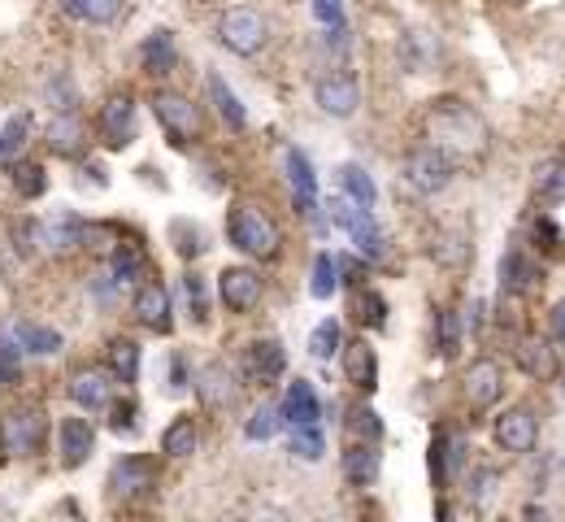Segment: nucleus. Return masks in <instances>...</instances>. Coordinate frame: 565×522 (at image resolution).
I'll use <instances>...</instances> for the list:
<instances>
[{
    "label": "nucleus",
    "mask_w": 565,
    "mask_h": 522,
    "mask_svg": "<svg viewBox=\"0 0 565 522\" xmlns=\"http://www.w3.org/2000/svg\"><path fill=\"white\" fill-rule=\"evenodd\" d=\"M423 127H426V145L444 149L452 161H475V157H483L488 145H492V131H488L483 114H479L475 105L457 100V96L435 100V105L426 109Z\"/></svg>",
    "instance_id": "1"
},
{
    "label": "nucleus",
    "mask_w": 565,
    "mask_h": 522,
    "mask_svg": "<svg viewBox=\"0 0 565 522\" xmlns=\"http://www.w3.org/2000/svg\"><path fill=\"white\" fill-rule=\"evenodd\" d=\"M226 239H231V248H239L253 262H275L282 248L279 226L270 223V214L253 201H235L226 210Z\"/></svg>",
    "instance_id": "2"
},
{
    "label": "nucleus",
    "mask_w": 565,
    "mask_h": 522,
    "mask_svg": "<svg viewBox=\"0 0 565 522\" xmlns=\"http://www.w3.org/2000/svg\"><path fill=\"white\" fill-rule=\"evenodd\" d=\"M213 40L235 57H257L270 44V26L253 4H231V9H222L217 26H213Z\"/></svg>",
    "instance_id": "3"
},
{
    "label": "nucleus",
    "mask_w": 565,
    "mask_h": 522,
    "mask_svg": "<svg viewBox=\"0 0 565 522\" xmlns=\"http://www.w3.org/2000/svg\"><path fill=\"white\" fill-rule=\"evenodd\" d=\"M152 114L161 122V131L170 136L174 149H192L201 136H205V118H201V105H192L183 92H170V87H157L152 92Z\"/></svg>",
    "instance_id": "4"
},
{
    "label": "nucleus",
    "mask_w": 565,
    "mask_h": 522,
    "mask_svg": "<svg viewBox=\"0 0 565 522\" xmlns=\"http://www.w3.org/2000/svg\"><path fill=\"white\" fill-rule=\"evenodd\" d=\"M49 440V414L40 405H18L0 414V452L9 457H35Z\"/></svg>",
    "instance_id": "5"
},
{
    "label": "nucleus",
    "mask_w": 565,
    "mask_h": 522,
    "mask_svg": "<svg viewBox=\"0 0 565 522\" xmlns=\"http://www.w3.org/2000/svg\"><path fill=\"white\" fill-rule=\"evenodd\" d=\"M401 174H405V183H409L418 196H435V192H444V188L452 183L457 161L444 149H435V145H423V149H414L405 157Z\"/></svg>",
    "instance_id": "6"
},
{
    "label": "nucleus",
    "mask_w": 565,
    "mask_h": 522,
    "mask_svg": "<svg viewBox=\"0 0 565 522\" xmlns=\"http://www.w3.org/2000/svg\"><path fill=\"white\" fill-rule=\"evenodd\" d=\"M282 371H287V349L275 335L253 340V344L239 349V379H244V387H275Z\"/></svg>",
    "instance_id": "7"
},
{
    "label": "nucleus",
    "mask_w": 565,
    "mask_h": 522,
    "mask_svg": "<svg viewBox=\"0 0 565 522\" xmlns=\"http://www.w3.org/2000/svg\"><path fill=\"white\" fill-rule=\"evenodd\" d=\"M331 219L349 231V239L356 244V253H361V257L379 262V257L387 253V239H383V231H379V223H374V214H370L365 205L349 201L344 192H340V201H331Z\"/></svg>",
    "instance_id": "8"
},
{
    "label": "nucleus",
    "mask_w": 565,
    "mask_h": 522,
    "mask_svg": "<svg viewBox=\"0 0 565 522\" xmlns=\"http://www.w3.org/2000/svg\"><path fill=\"white\" fill-rule=\"evenodd\" d=\"M157 488V461L152 457H140V452H127L114 461L109 470V497L118 501H140Z\"/></svg>",
    "instance_id": "9"
},
{
    "label": "nucleus",
    "mask_w": 565,
    "mask_h": 522,
    "mask_svg": "<svg viewBox=\"0 0 565 522\" xmlns=\"http://www.w3.org/2000/svg\"><path fill=\"white\" fill-rule=\"evenodd\" d=\"M217 297L231 313H253L266 297V279L253 266H226L217 279Z\"/></svg>",
    "instance_id": "10"
},
{
    "label": "nucleus",
    "mask_w": 565,
    "mask_h": 522,
    "mask_svg": "<svg viewBox=\"0 0 565 522\" xmlns=\"http://www.w3.org/2000/svg\"><path fill=\"white\" fill-rule=\"evenodd\" d=\"M282 170H287V188H291V205L300 219H318L322 205H318V174H313V161L300 149L282 152Z\"/></svg>",
    "instance_id": "11"
},
{
    "label": "nucleus",
    "mask_w": 565,
    "mask_h": 522,
    "mask_svg": "<svg viewBox=\"0 0 565 522\" xmlns=\"http://www.w3.org/2000/svg\"><path fill=\"white\" fill-rule=\"evenodd\" d=\"M131 313H136V322L148 327L152 335H170V327H174V300H170V292H166V284H157V279L136 284Z\"/></svg>",
    "instance_id": "12"
},
{
    "label": "nucleus",
    "mask_w": 565,
    "mask_h": 522,
    "mask_svg": "<svg viewBox=\"0 0 565 522\" xmlns=\"http://www.w3.org/2000/svg\"><path fill=\"white\" fill-rule=\"evenodd\" d=\"M495 445L504 448V452H513V457H522V452H531V448L540 445V418H535V409L531 405L504 409L495 418Z\"/></svg>",
    "instance_id": "13"
},
{
    "label": "nucleus",
    "mask_w": 565,
    "mask_h": 522,
    "mask_svg": "<svg viewBox=\"0 0 565 522\" xmlns=\"http://www.w3.org/2000/svg\"><path fill=\"white\" fill-rule=\"evenodd\" d=\"M461 392H466V405L475 414H488L495 401L504 396V371H500V362H492V358L470 362V371L461 379Z\"/></svg>",
    "instance_id": "14"
},
{
    "label": "nucleus",
    "mask_w": 565,
    "mask_h": 522,
    "mask_svg": "<svg viewBox=\"0 0 565 522\" xmlns=\"http://www.w3.org/2000/svg\"><path fill=\"white\" fill-rule=\"evenodd\" d=\"M313 100L327 118H353L356 105H361V87H356L353 75L335 71V75H322L313 83Z\"/></svg>",
    "instance_id": "15"
},
{
    "label": "nucleus",
    "mask_w": 565,
    "mask_h": 522,
    "mask_svg": "<svg viewBox=\"0 0 565 522\" xmlns=\"http://www.w3.org/2000/svg\"><path fill=\"white\" fill-rule=\"evenodd\" d=\"M100 136L109 149H127L136 140V96L131 92H114L100 105Z\"/></svg>",
    "instance_id": "16"
},
{
    "label": "nucleus",
    "mask_w": 565,
    "mask_h": 522,
    "mask_svg": "<svg viewBox=\"0 0 565 522\" xmlns=\"http://www.w3.org/2000/svg\"><path fill=\"white\" fill-rule=\"evenodd\" d=\"M114 374L109 366L100 371V366H83V371L71 374V383H66V392H71V401L78 409H105L109 401H114Z\"/></svg>",
    "instance_id": "17"
},
{
    "label": "nucleus",
    "mask_w": 565,
    "mask_h": 522,
    "mask_svg": "<svg viewBox=\"0 0 565 522\" xmlns=\"http://www.w3.org/2000/svg\"><path fill=\"white\" fill-rule=\"evenodd\" d=\"M196 387H201L205 409H231L239 387H244V379H239V371H231L226 362H210L205 371L196 374Z\"/></svg>",
    "instance_id": "18"
},
{
    "label": "nucleus",
    "mask_w": 565,
    "mask_h": 522,
    "mask_svg": "<svg viewBox=\"0 0 565 522\" xmlns=\"http://www.w3.org/2000/svg\"><path fill=\"white\" fill-rule=\"evenodd\" d=\"M57 452H62V466L66 470L87 466L92 452H96V427L87 418H62V427H57Z\"/></svg>",
    "instance_id": "19"
},
{
    "label": "nucleus",
    "mask_w": 565,
    "mask_h": 522,
    "mask_svg": "<svg viewBox=\"0 0 565 522\" xmlns=\"http://www.w3.org/2000/svg\"><path fill=\"white\" fill-rule=\"evenodd\" d=\"M44 140H49V149L57 152V157H74L78 161L83 149H87V127H83V118L74 109H57V118L44 131Z\"/></svg>",
    "instance_id": "20"
},
{
    "label": "nucleus",
    "mask_w": 565,
    "mask_h": 522,
    "mask_svg": "<svg viewBox=\"0 0 565 522\" xmlns=\"http://www.w3.org/2000/svg\"><path fill=\"white\" fill-rule=\"evenodd\" d=\"M344 379L365 396L379 387V353H374L370 340H349L344 344Z\"/></svg>",
    "instance_id": "21"
},
{
    "label": "nucleus",
    "mask_w": 565,
    "mask_h": 522,
    "mask_svg": "<svg viewBox=\"0 0 565 522\" xmlns=\"http://www.w3.org/2000/svg\"><path fill=\"white\" fill-rule=\"evenodd\" d=\"M279 409L287 427H300V423H318V418H322V401H318L313 383H305V379H291V383H287Z\"/></svg>",
    "instance_id": "22"
},
{
    "label": "nucleus",
    "mask_w": 565,
    "mask_h": 522,
    "mask_svg": "<svg viewBox=\"0 0 565 522\" xmlns=\"http://www.w3.org/2000/svg\"><path fill=\"white\" fill-rule=\"evenodd\" d=\"M140 66L148 78L174 75V66H179V49H174V35H170L166 26H157V31L140 44Z\"/></svg>",
    "instance_id": "23"
},
{
    "label": "nucleus",
    "mask_w": 565,
    "mask_h": 522,
    "mask_svg": "<svg viewBox=\"0 0 565 522\" xmlns=\"http://www.w3.org/2000/svg\"><path fill=\"white\" fill-rule=\"evenodd\" d=\"M500 288L509 297H522V292L540 288V266L531 262V253H522V248L504 253V262H500Z\"/></svg>",
    "instance_id": "24"
},
{
    "label": "nucleus",
    "mask_w": 565,
    "mask_h": 522,
    "mask_svg": "<svg viewBox=\"0 0 565 522\" xmlns=\"http://www.w3.org/2000/svg\"><path fill=\"white\" fill-rule=\"evenodd\" d=\"M13 340H18V349L31 353V358H57L62 344H66L62 331H53V327H44V322H31V318L13 322Z\"/></svg>",
    "instance_id": "25"
},
{
    "label": "nucleus",
    "mask_w": 565,
    "mask_h": 522,
    "mask_svg": "<svg viewBox=\"0 0 565 522\" xmlns=\"http://www.w3.org/2000/svg\"><path fill=\"white\" fill-rule=\"evenodd\" d=\"M205 87H210V100H213V109H217V118L226 122V131H244L248 127V109H244V100L231 92V83L222 75H210L205 78Z\"/></svg>",
    "instance_id": "26"
},
{
    "label": "nucleus",
    "mask_w": 565,
    "mask_h": 522,
    "mask_svg": "<svg viewBox=\"0 0 565 522\" xmlns=\"http://www.w3.org/2000/svg\"><path fill=\"white\" fill-rule=\"evenodd\" d=\"M344 479H349L353 488H370V483L379 479V445L353 440V445L344 448Z\"/></svg>",
    "instance_id": "27"
},
{
    "label": "nucleus",
    "mask_w": 565,
    "mask_h": 522,
    "mask_svg": "<svg viewBox=\"0 0 565 522\" xmlns=\"http://www.w3.org/2000/svg\"><path fill=\"white\" fill-rule=\"evenodd\" d=\"M196 445H201V427H196V418H192V414H179V418L161 432V452H166V457H174V461L192 457Z\"/></svg>",
    "instance_id": "28"
},
{
    "label": "nucleus",
    "mask_w": 565,
    "mask_h": 522,
    "mask_svg": "<svg viewBox=\"0 0 565 522\" xmlns=\"http://www.w3.org/2000/svg\"><path fill=\"white\" fill-rule=\"evenodd\" d=\"M140 362H143V353L136 340H114L109 353H105V366H109V374H114L122 387H131V383L140 379Z\"/></svg>",
    "instance_id": "29"
},
{
    "label": "nucleus",
    "mask_w": 565,
    "mask_h": 522,
    "mask_svg": "<svg viewBox=\"0 0 565 522\" xmlns=\"http://www.w3.org/2000/svg\"><path fill=\"white\" fill-rule=\"evenodd\" d=\"M9 179H13V192H18L22 201H35V196L49 192V170H44L40 161H26V157L9 161Z\"/></svg>",
    "instance_id": "30"
},
{
    "label": "nucleus",
    "mask_w": 565,
    "mask_h": 522,
    "mask_svg": "<svg viewBox=\"0 0 565 522\" xmlns=\"http://www.w3.org/2000/svg\"><path fill=\"white\" fill-rule=\"evenodd\" d=\"M287 448H291L300 461H322V452H327V432H322L318 423L287 427Z\"/></svg>",
    "instance_id": "31"
},
{
    "label": "nucleus",
    "mask_w": 565,
    "mask_h": 522,
    "mask_svg": "<svg viewBox=\"0 0 565 522\" xmlns=\"http://www.w3.org/2000/svg\"><path fill=\"white\" fill-rule=\"evenodd\" d=\"M349 309H353V318L361 327H370V331H379V327H387V300L379 297L374 288H353V300H349Z\"/></svg>",
    "instance_id": "32"
},
{
    "label": "nucleus",
    "mask_w": 565,
    "mask_h": 522,
    "mask_svg": "<svg viewBox=\"0 0 565 522\" xmlns=\"http://www.w3.org/2000/svg\"><path fill=\"white\" fill-rule=\"evenodd\" d=\"M518 362L535 379H553L557 374V349L548 340H526V344H518Z\"/></svg>",
    "instance_id": "33"
},
{
    "label": "nucleus",
    "mask_w": 565,
    "mask_h": 522,
    "mask_svg": "<svg viewBox=\"0 0 565 522\" xmlns=\"http://www.w3.org/2000/svg\"><path fill=\"white\" fill-rule=\"evenodd\" d=\"M340 288V262L331 253H318L313 257V270H309V297L313 300H331Z\"/></svg>",
    "instance_id": "34"
},
{
    "label": "nucleus",
    "mask_w": 565,
    "mask_h": 522,
    "mask_svg": "<svg viewBox=\"0 0 565 522\" xmlns=\"http://www.w3.org/2000/svg\"><path fill=\"white\" fill-rule=\"evenodd\" d=\"M340 192L356 201V205H365V210H374V201H379V188H374V179L361 170V166H340Z\"/></svg>",
    "instance_id": "35"
},
{
    "label": "nucleus",
    "mask_w": 565,
    "mask_h": 522,
    "mask_svg": "<svg viewBox=\"0 0 565 522\" xmlns=\"http://www.w3.org/2000/svg\"><path fill=\"white\" fill-rule=\"evenodd\" d=\"M340 349H344V331H340V322H335V318H322V322L309 331V358L331 362Z\"/></svg>",
    "instance_id": "36"
},
{
    "label": "nucleus",
    "mask_w": 565,
    "mask_h": 522,
    "mask_svg": "<svg viewBox=\"0 0 565 522\" xmlns=\"http://www.w3.org/2000/svg\"><path fill=\"white\" fill-rule=\"evenodd\" d=\"M140 270H143V253L136 244H118L109 253V275L122 284V288H136L140 284Z\"/></svg>",
    "instance_id": "37"
},
{
    "label": "nucleus",
    "mask_w": 565,
    "mask_h": 522,
    "mask_svg": "<svg viewBox=\"0 0 565 522\" xmlns=\"http://www.w3.org/2000/svg\"><path fill=\"white\" fill-rule=\"evenodd\" d=\"M535 192H540V201L562 205L565 201V157H553V161H544V166L535 170Z\"/></svg>",
    "instance_id": "38"
},
{
    "label": "nucleus",
    "mask_w": 565,
    "mask_h": 522,
    "mask_svg": "<svg viewBox=\"0 0 565 522\" xmlns=\"http://www.w3.org/2000/svg\"><path fill=\"white\" fill-rule=\"evenodd\" d=\"M105 414H109V432H114V436H131L143 418L136 396H114V401L105 405Z\"/></svg>",
    "instance_id": "39"
},
{
    "label": "nucleus",
    "mask_w": 565,
    "mask_h": 522,
    "mask_svg": "<svg viewBox=\"0 0 565 522\" xmlns=\"http://www.w3.org/2000/svg\"><path fill=\"white\" fill-rule=\"evenodd\" d=\"M170 239H174V253L179 257H201L205 253V244H210V235L201 231L196 223H188V219H179V223H170Z\"/></svg>",
    "instance_id": "40"
},
{
    "label": "nucleus",
    "mask_w": 565,
    "mask_h": 522,
    "mask_svg": "<svg viewBox=\"0 0 565 522\" xmlns=\"http://www.w3.org/2000/svg\"><path fill=\"white\" fill-rule=\"evenodd\" d=\"M344 427H349V436H356V440H370V445L383 440V418H379L370 405H353V409L344 414Z\"/></svg>",
    "instance_id": "41"
},
{
    "label": "nucleus",
    "mask_w": 565,
    "mask_h": 522,
    "mask_svg": "<svg viewBox=\"0 0 565 522\" xmlns=\"http://www.w3.org/2000/svg\"><path fill=\"white\" fill-rule=\"evenodd\" d=\"M279 427H287L279 405H262V409H253V418L244 423V436H248V440H270V436H279Z\"/></svg>",
    "instance_id": "42"
},
{
    "label": "nucleus",
    "mask_w": 565,
    "mask_h": 522,
    "mask_svg": "<svg viewBox=\"0 0 565 522\" xmlns=\"http://www.w3.org/2000/svg\"><path fill=\"white\" fill-rule=\"evenodd\" d=\"M26 136H31V118L26 114L9 118L0 131V161H18V152L26 149Z\"/></svg>",
    "instance_id": "43"
},
{
    "label": "nucleus",
    "mask_w": 565,
    "mask_h": 522,
    "mask_svg": "<svg viewBox=\"0 0 565 522\" xmlns=\"http://www.w3.org/2000/svg\"><path fill=\"white\" fill-rule=\"evenodd\" d=\"M435 349L444 358H457V349H461V313L457 309H439V340H435Z\"/></svg>",
    "instance_id": "44"
},
{
    "label": "nucleus",
    "mask_w": 565,
    "mask_h": 522,
    "mask_svg": "<svg viewBox=\"0 0 565 522\" xmlns=\"http://www.w3.org/2000/svg\"><path fill=\"white\" fill-rule=\"evenodd\" d=\"M44 92H49V105H53V109H74V105H78V87H74V78L66 75V71H57V75L49 78Z\"/></svg>",
    "instance_id": "45"
},
{
    "label": "nucleus",
    "mask_w": 565,
    "mask_h": 522,
    "mask_svg": "<svg viewBox=\"0 0 565 522\" xmlns=\"http://www.w3.org/2000/svg\"><path fill=\"white\" fill-rule=\"evenodd\" d=\"M183 288H188V305H192V318L196 322H210V292H205V279L196 270L183 275Z\"/></svg>",
    "instance_id": "46"
},
{
    "label": "nucleus",
    "mask_w": 565,
    "mask_h": 522,
    "mask_svg": "<svg viewBox=\"0 0 565 522\" xmlns=\"http://www.w3.org/2000/svg\"><path fill=\"white\" fill-rule=\"evenodd\" d=\"M495 483H500V475H495L492 466H479V470L470 475V497H475V505L492 501V497H495Z\"/></svg>",
    "instance_id": "47"
},
{
    "label": "nucleus",
    "mask_w": 565,
    "mask_h": 522,
    "mask_svg": "<svg viewBox=\"0 0 565 522\" xmlns=\"http://www.w3.org/2000/svg\"><path fill=\"white\" fill-rule=\"evenodd\" d=\"M18 340H0V387L18 379Z\"/></svg>",
    "instance_id": "48"
},
{
    "label": "nucleus",
    "mask_w": 565,
    "mask_h": 522,
    "mask_svg": "<svg viewBox=\"0 0 565 522\" xmlns=\"http://www.w3.org/2000/svg\"><path fill=\"white\" fill-rule=\"evenodd\" d=\"M166 387H170V392L192 387V374H188V358H183V353L170 358V366H166Z\"/></svg>",
    "instance_id": "49"
},
{
    "label": "nucleus",
    "mask_w": 565,
    "mask_h": 522,
    "mask_svg": "<svg viewBox=\"0 0 565 522\" xmlns=\"http://www.w3.org/2000/svg\"><path fill=\"white\" fill-rule=\"evenodd\" d=\"M118 9H122V0H92L87 22H92V26H105V22H114V18H118Z\"/></svg>",
    "instance_id": "50"
},
{
    "label": "nucleus",
    "mask_w": 565,
    "mask_h": 522,
    "mask_svg": "<svg viewBox=\"0 0 565 522\" xmlns=\"http://www.w3.org/2000/svg\"><path fill=\"white\" fill-rule=\"evenodd\" d=\"M548 327H553V340H557V344H565V300H557V305H553Z\"/></svg>",
    "instance_id": "51"
},
{
    "label": "nucleus",
    "mask_w": 565,
    "mask_h": 522,
    "mask_svg": "<svg viewBox=\"0 0 565 522\" xmlns=\"http://www.w3.org/2000/svg\"><path fill=\"white\" fill-rule=\"evenodd\" d=\"M71 18H78V22H87V13H92V0H57Z\"/></svg>",
    "instance_id": "52"
}]
</instances>
